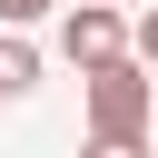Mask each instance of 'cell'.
<instances>
[{"label":"cell","instance_id":"obj_1","mask_svg":"<svg viewBox=\"0 0 158 158\" xmlns=\"http://www.w3.org/2000/svg\"><path fill=\"white\" fill-rule=\"evenodd\" d=\"M148 128H158V79H148V59H99L89 69V148H109V158H128V148H148Z\"/></svg>","mask_w":158,"mask_h":158},{"label":"cell","instance_id":"obj_2","mask_svg":"<svg viewBox=\"0 0 158 158\" xmlns=\"http://www.w3.org/2000/svg\"><path fill=\"white\" fill-rule=\"evenodd\" d=\"M59 49H69L79 69H99V59H118V49H128V20H118V0H79V10L59 20Z\"/></svg>","mask_w":158,"mask_h":158},{"label":"cell","instance_id":"obj_3","mask_svg":"<svg viewBox=\"0 0 158 158\" xmlns=\"http://www.w3.org/2000/svg\"><path fill=\"white\" fill-rule=\"evenodd\" d=\"M30 89H40V49L0 20V99H30Z\"/></svg>","mask_w":158,"mask_h":158},{"label":"cell","instance_id":"obj_4","mask_svg":"<svg viewBox=\"0 0 158 158\" xmlns=\"http://www.w3.org/2000/svg\"><path fill=\"white\" fill-rule=\"evenodd\" d=\"M128 49H138V59H148V69H158V10H148V20H138V30H128Z\"/></svg>","mask_w":158,"mask_h":158},{"label":"cell","instance_id":"obj_5","mask_svg":"<svg viewBox=\"0 0 158 158\" xmlns=\"http://www.w3.org/2000/svg\"><path fill=\"white\" fill-rule=\"evenodd\" d=\"M40 10H49V0H0V20H10V30H20V20H40Z\"/></svg>","mask_w":158,"mask_h":158}]
</instances>
